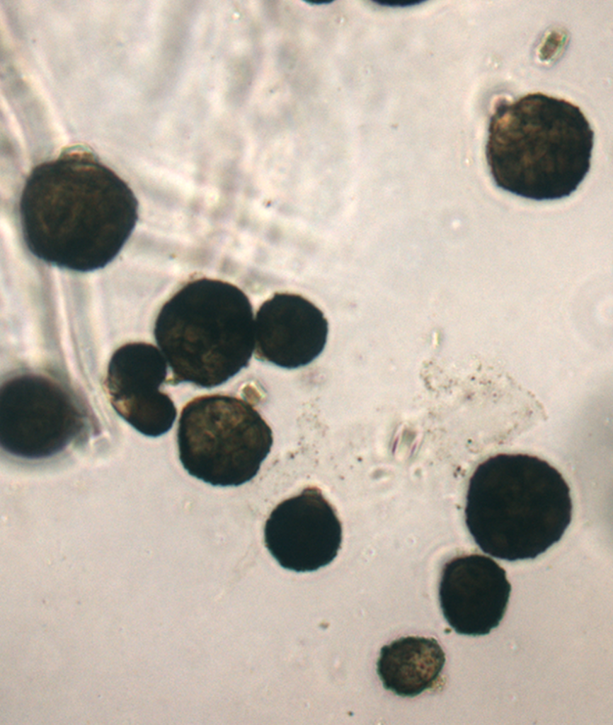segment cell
I'll use <instances>...</instances> for the list:
<instances>
[{
	"mask_svg": "<svg viewBox=\"0 0 613 725\" xmlns=\"http://www.w3.org/2000/svg\"><path fill=\"white\" fill-rule=\"evenodd\" d=\"M19 215L34 256L61 268L90 272L120 253L137 222L139 203L127 182L78 145L31 170Z\"/></svg>",
	"mask_w": 613,
	"mask_h": 725,
	"instance_id": "6da1fadb",
	"label": "cell"
},
{
	"mask_svg": "<svg viewBox=\"0 0 613 725\" xmlns=\"http://www.w3.org/2000/svg\"><path fill=\"white\" fill-rule=\"evenodd\" d=\"M595 132L579 106L541 92L499 99L486 158L495 185L537 201L570 196L590 171Z\"/></svg>",
	"mask_w": 613,
	"mask_h": 725,
	"instance_id": "7a4b0ae2",
	"label": "cell"
},
{
	"mask_svg": "<svg viewBox=\"0 0 613 725\" xmlns=\"http://www.w3.org/2000/svg\"><path fill=\"white\" fill-rule=\"evenodd\" d=\"M572 510L570 488L555 467L536 456L500 453L475 469L464 513L483 552L514 561L534 559L558 542Z\"/></svg>",
	"mask_w": 613,
	"mask_h": 725,
	"instance_id": "3957f363",
	"label": "cell"
},
{
	"mask_svg": "<svg viewBox=\"0 0 613 725\" xmlns=\"http://www.w3.org/2000/svg\"><path fill=\"white\" fill-rule=\"evenodd\" d=\"M254 313L247 295L222 280L185 283L161 307L154 335L172 385H221L246 367L254 353Z\"/></svg>",
	"mask_w": 613,
	"mask_h": 725,
	"instance_id": "277c9868",
	"label": "cell"
},
{
	"mask_svg": "<svg viewBox=\"0 0 613 725\" xmlns=\"http://www.w3.org/2000/svg\"><path fill=\"white\" fill-rule=\"evenodd\" d=\"M177 442L180 461L190 475L212 486H237L258 474L273 435L248 401L210 394L183 407Z\"/></svg>",
	"mask_w": 613,
	"mask_h": 725,
	"instance_id": "5b68a950",
	"label": "cell"
},
{
	"mask_svg": "<svg viewBox=\"0 0 613 725\" xmlns=\"http://www.w3.org/2000/svg\"><path fill=\"white\" fill-rule=\"evenodd\" d=\"M82 411L56 381L39 374L11 377L1 388V445L18 457H50L77 442L85 430Z\"/></svg>",
	"mask_w": 613,
	"mask_h": 725,
	"instance_id": "8992f818",
	"label": "cell"
},
{
	"mask_svg": "<svg viewBox=\"0 0 613 725\" xmlns=\"http://www.w3.org/2000/svg\"><path fill=\"white\" fill-rule=\"evenodd\" d=\"M343 540L333 506L316 486L277 504L264 526L266 548L284 569L311 572L331 563Z\"/></svg>",
	"mask_w": 613,
	"mask_h": 725,
	"instance_id": "52a82bcc",
	"label": "cell"
},
{
	"mask_svg": "<svg viewBox=\"0 0 613 725\" xmlns=\"http://www.w3.org/2000/svg\"><path fill=\"white\" fill-rule=\"evenodd\" d=\"M168 362L159 347L130 342L119 347L109 361L103 382L116 413L140 433L159 437L173 426L177 409L161 390Z\"/></svg>",
	"mask_w": 613,
	"mask_h": 725,
	"instance_id": "ba28073f",
	"label": "cell"
},
{
	"mask_svg": "<svg viewBox=\"0 0 613 725\" xmlns=\"http://www.w3.org/2000/svg\"><path fill=\"white\" fill-rule=\"evenodd\" d=\"M511 585L491 558L462 555L445 563L439 583L445 619L458 634L481 636L497 627L506 612Z\"/></svg>",
	"mask_w": 613,
	"mask_h": 725,
	"instance_id": "9c48e42d",
	"label": "cell"
},
{
	"mask_svg": "<svg viewBox=\"0 0 613 725\" xmlns=\"http://www.w3.org/2000/svg\"><path fill=\"white\" fill-rule=\"evenodd\" d=\"M328 329L323 312L312 302L299 294L276 292L254 316L253 355L285 369L304 367L323 351Z\"/></svg>",
	"mask_w": 613,
	"mask_h": 725,
	"instance_id": "30bf717a",
	"label": "cell"
},
{
	"mask_svg": "<svg viewBox=\"0 0 613 725\" xmlns=\"http://www.w3.org/2000/svg\"><path fill=\"white\" fill-rule=\"evenodd\" d=\"M445 663V652L435 638L408 636L381 649L377 671L384 688L413 697L435 686Z\"/></svg>",
	"mask_w": 613,
	"mask_h": 725,
	"instance_id": "8fae6325",
	"label": "cell"
}]
</instances>
